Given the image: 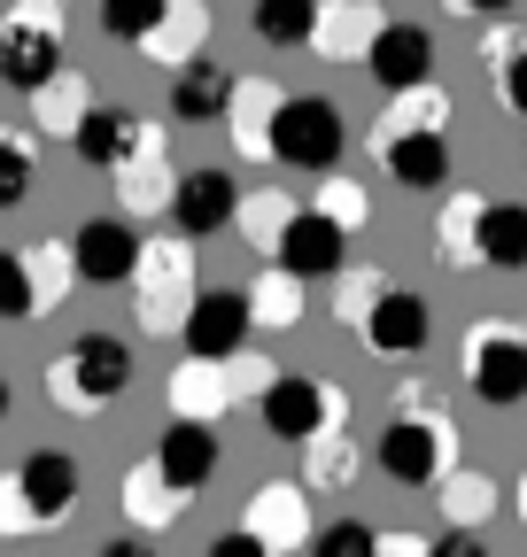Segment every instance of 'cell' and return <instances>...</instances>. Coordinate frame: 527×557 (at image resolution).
Listing matches in <instances>:
<instances>
[{
    "label": "cell",
    "instance_id": "40",
    "mask_svg": "<svg viewBox=\"0 0 527 557\" xmlns=\"http://www.w3.org/2000/svg\"><path fill=\"white\" fill-rule=\"evenodd\" d=\"M372 302H380V271H350L342 287H334V318H342V325H357Z\"/></svg>",
    "mask_w": 527,
    "mask_h": 557
},
{
    "label": "cell",
    "instance_id": "29",
    "mask_svg": "<svg viewBox=\"0 0 527 557\" xmlns=\"http://www.w3.org/2000/svg\"><path fill=\"white\" fill-rule=\"evenodd\" d=\"M303 318V278H287V271H264V287L248 295V325H295Z\"/></svg>",
    "mask_w": 527,
    "mask_h": 557
},
{
    "label": "cell",
    "instance_id": "48",
    "mask_svg": "<svg viewBox=\"0 0 527 557\" xmlns=\"http://www.w3.org/2000/svg\"><path fill=\"white\" fill-rule=\"evenodd\" d=\"M519 519H527V480H519Z\"/></svg>",
    "mask_w": 527,
    "mask_h": 557
},
{
    "label": "cell",
    "instance_id": "2",
    "mask_svg": "<svg viewBox=\"0 0 527 557\" xmlns=\"http://www.w3.org/2000/svg\"><path fill=\"white\" fill-rule=\"evenodd\" d=\"M124 387H132V341H117V333H78L71 357L47 364V395L62 410H78V418L109 410Z\"/></svg>",
    "mask_w": 527,
    "mask_h": 557
},
{
    "label": "cell",
    "instance_id": "32",
    "mask_svg": "<svg viewBox=\"0 0 527 557\" xmlns=\"http://www.w3.org/2000/svg\"><path fill=\"white\" fill-rule=\"evenodd\" d=\"M24 318H39L32 263H24V248H0V325H24Z\"/></svg>",
    "mask_w": 527,
    "mask_h": 557
},
{
    "label": "cell",
    "instance_id": "47",
    "mask_svg": "<svg viewBox=\"0 0 527 557\" xmlns=\"http://www.w3.org/2000/svg\"><path fill=\"white\" fill-rule=\"evenodd\" d=\"M0 418H9V380H0Z\"/></svg>",
    "mask_w": 527,
    "mask_h": 557
},
{
    "label": "cell",
    "instance_id": "18",
    "mask_svg": "<svg viewBox=\"0 0 527 557\" xmlns=\"http://www.w3.org/2000/svg\"><path fill=\"white\" fill-rule=\"evenodd\" d=\"M380 24H388L380 0H334V9H318V24H310V54L350 62V54H365L380 39Z\"/></svg>",
    "mask_w": 527,
    "mask_h": 557
},
{
    "label": "cell",
    "instance_id": "23",
    "mask_svg": "<svg viewBox=\"0 0 527 557\" xmlns=\"http://www.w3.org/2000/svg\"><path fill=\"white\" fill-rule=\"evenodd\" d=\"M179 504H186V496H179V487H163L156 465H132V480H124V511H132V527H148V534H156V527L179 519Z\"/></svg>",
    "mask_w": 527,
    "mask_h": 557
},
{
    "label": "cell",
    "instance_id": "3",
    "mask_svg": "<svg viewBox=\"0 0 527 557\" xmlns=\"http://www.w3.org/2000/svg\"><path fill=\"white\" fill-rule=\"evenodd\" d=\"M342 148H350V132H342V109L334 101H318V94H280V109H272V124H264V156L272 163H287V171H334L342 163Z\"/></svg>",
    "mask_w": 527,
    "mask_h": 557
},
{
    "label": "cell",
    "instance_id": "13",
    "mask_svg": "<svg viewBox=\"0 0 527 557\" xmlns=\"http://www.w3.org/2000/svg\"><path fill=\"white\" fill-rule=\"evenodd\" d=\"M380 163L404 194H434L450 178V139L442 124H380Z\"/></svg>",
    "mask_w": 527,
    "mask_h": 557
},
{
    "label": "cell",
    "instance_id": "9",
    "mask_svg": "<svg viewBox=\"0 0 527 557\" xmlns=\"http://www.w3.org/2000/svg\"><path fill=\"white\" fill-rule=\"evenodd\" d=\"M62 248H71L78 287H132V271H140V233H132L124 218H86Z\"/></svg>",
    "mask_w": 527,
    "mask_h": 557
},
{
    "label": "cell",
    "instance_id": "35",
    "mask_svg": "<svg viewBox=\"0 0 527 557\" xmlns=\"http://www.w3.org/2000/svg\"><path fill=\"white\" fill-rule=\"evenodd\" d=\"M318 218H334L342 233H357V225H372V201H365L357 178H334V171H326V186H318Z\"/></svg>",
    "mask_w": 527,
    "mask_h": 557
},
{
    "label": "cell",
    "instance_id": "45",
    "mask_svg": "<svg viewBox=\"0 0 527 557\" xmlns=\"http://www.w3.org/2000/svg\"><path fill=\"white\" fill-rule=\"evenodd\" d=\"M372 557H427V549H412V534H395V542L380 534V549H372Z\"/></svg>",
    "mask_w": 527,
    "mask_h": 557
},
{
    "label": "cell",
    "instance_id": "1",
    "mask_svg": "<svg viewBox=\"0 0 527 557\" xmlns=\"http://www.w3.org/2000/svg\"><path fill=\"white\" fill-rule=\"evenodd\" d=\"M78 504V457L71 449H32L0 480V534H47Z\"/></svg>",
    "mask_w": 527,
    "mask_h": 557
},
{
    "label": "cell",
    "instance_id": "4",
    "mask_svg": "<svg viewBox=\"0 0 527 557\" xmlns=\"http://www.w3.org/2000/svg\"><path fill=\"white\" fill-rule=\"evenodd\" d=\"M466 380H474V403H489V410L527 403V325H504V318L474 325L466 333Z\"/></svg>",
    "mask_w": 527,
    "mask_h": 557
},
{
    "label": "cell",
    "instance_id": "15",
    "mask_svg": "<svg viewBox=\"0 0 527 557\" xmlns=\"http://www.w3.org/2000/svg\"><path fill=\"white\" fill-rule=\"evenodd\" d=\"M365 70L380 78V94H412V86H427L434 78V32L427 24H380V39L365 47Z\"/></svg>",
    "mask_w": 527,
    "mask_h": 557
},
{
    "label": "cell",
    "instance_id": "16",
    "mask_svg": "<svg viewBox=\"0 0 527 557\" xmlns=\"http://www.w3.org/2000/svg\"><path fill=\"white\" fill-rule=\"evenodd\" d=\"M427 295H412V287H380V302L357 318V333H365V348H372V357H419V348H427Z\"/></svg>",
    "mask_w": 527,
    "mask_h": 557
},
{
    "label": "cell",
    "instance_id": "21",
    "mask_svg": "<svg viewBox=\"0 0 527 557\" xmlns=\"http://www.w3.org/2000/svg\"><path fill=\"white\" fill-rule=\"evenodd\" d=\"M474 256L497 263V271H519V263H527V201H481Z\"/></svg>",
    "mask_w": 527,
    "mask_h": 557
},
{
    "label": "cell",
    "instance_id": "22",
    "mask_svg": "<svg viewBox=\"0 0 527 557\" xmlns=\"http://www.w3.org/2000/svg\"><path fill=\"white\" fill-rule=\"evenodd\" d=\"M203 24H210L203 0H171L163 24L140 39V54H156V62H194V54H203Z\"/></svg>",
    "mask_w": 527,
    "mask_h": 557
},
{
    "label": "cell",
    "instance_id": "34",
    "mask_svg": "<svg viewBox=\"0 0 527 557\" xmlns=\"http://www.w3.org/2000/svg\"><path fill=\"white\" fill-rule=\"evenodd\" d=\"M24 263H32V302H39V318L78 287V278H71V248H32Z\"/></svg>",
    "mask_w": 527,
    "mask_h": 557
},
{
    "label": "cell",
    "instance_id": "42",
    "mask_svg": "<svg viewBox=\"0 0 527 557\" xmlns=\"http://www.w3.org/2000/svg\"><path fill=\"white\" fill-rule=\"evenodd\" d=\"M427 557H489V542H481L474 527H450L442 542H427Z\"/></svg>",
    "mask_w": 527,
    "mask_h": 557
},
{
    "label": "cell",
    "instance_id": "28",
    "mask_svg": "<svg viewBox=\"0 0 527 557\" xmlns=\"http://www.w3.org/2000/svg\"><path fill=\"white\" fill-rule=\"evenodd\" d=\"M350 480H357V442L334 418L326 434H310V487H350Z\"/></svg>",
    "mask_w": 527,
    "mask_h": 557
},
{
    "label": "cell",
    "instance_id": "17",
    "mask_svg": "<svg viewBox=\"0 0 527 557\" xmlns=\"http://www.w3.org/2000/svg\"><path fill=\"white\" fill-rule=\"evenodd\" d=\"M71 148H78L86 171H124L140 148H156V132H148L140 116H124V109H94V101H86V116L71 124Z\"/></svg>",
    "mask_w": 527,
    "mask_h": 557
},
{
    "label": "cell",
    "instance_id": "30",
    "mask_svg": "<svg viewBox=\"0 0 527 557\" xmlns=\"http://www.w3.org/2000/svg\"><path fill=\"white\" fill-rule=\"evenodd\" d=\"M32 178H39V156L24 132H0V209H24L32 201Z\"/></svg>",
    "mask_w": 527,
    "mask_h": 557
},
{
    "label": "cell",
    "instance_id": "6",
    "mask_svg": "<svg viewBox=\"0 0 527 557\" xmlns=\"http://www.w3.org/2000/svg\"><path fill=\"white\" fill-rule=\"evenodd\" d=\"M372 457H380V472H388L395 487H434L442 465H450V426H442L434 410H395Z\"/></svg>",
    "mask_w": 527,
    "mask_h": 557
},
{
    "label": "cell",
    "instance_id": "38",
    "mask_svg": "<svg viewBox=\"0 0 527 557\" xmlns=\"http://www.w3.org/2000/svg\"><path fill=\"white\" fill-rule=\"evenodd\" d=\"M474 225H481V201L457 194V201L442 209V256H450V263H474Z\"/></svg>",
    "mask_w": 527,
    "mask_h": 557
},
{
    "label": "cell",
    "instance_id": "20",
    "mask_svg": "<svg viewBox=\"0 0 527 557\" xmlns=\"http://www.w3.org/2000/svg\"><path fill=\"white\" fill-rule=\"evenodd\" d=\"M264 549H295L303 542V527H310V504H303V487H287V480H272V487H256V496H248V519H241Z\"/></svg>",
    "mask_w": 527,
    "mask_h": 557
},
{
    "label": "cell",
    "instance_id": "14",
    "mask_svg": "<svg viewBox=\"0 0 527 557\" xmlns=\"http://www.w3.org/2000/svg\"><path fill=\"white\" fill-rule=\"evenodd\" d=\"M233 209H241V186H233L218 163L171 178V225H179V240H218V233L233 225Z\"/></svg>",
    "mask_w": 527,
    "mask_h": 557
},
{
    "label": "cell",
    "instance_id": "8",
    "mask_svg": "<svg viewBox=\"0 0 527 557\" xmlns=\"http://www.w3.org/2000/svg\"><path fill=\"white\" fill-rule=\"evenodd\" d=\"M0 78H9L16 94H39L47 78H62V32H54V16H39V9L0 16Z\"/></svg>",
    "mask_w": 527,
    "mask_h": 557
},
{
    "label": "cell",
    "instance_id": "44",
    "mask_svg": "<svg viewBox=\"0 0 527 557\" xmlns=\"http://www.w3.org/2000/svg\"><path fill=\"white\" fill-rule=\"evenodd\" d=\"M450 9H457V16H504L512 0H450Z\"/></svg>",
    "mask_w": 527,
    "mask_h": 557
},
{
    "label": "cell",
    "instance_id": "25",
    "mask_svg": "<svg viewBox=\"0 0 527 557\" xmlns=\"http://www.w3.org/2000/svg\"><path fill=\"white\" fill-rule=\"evenodd\" d=\"M272 109H280V94L264 86V78H233L225 116H233V139H241L248 156H264V124H272Z\"/></svg>",
    "mask_w": 527,
    "mask_h": 557
},
{
    "label": "cell",
    "instance_id": "31",
    "mask_svg": "<svg viewBox=\"0 0 527 557\" xmlns=\"http://www.w3.org/2000/svg\"><path fill=\"white\" fill-rule=\"evenodd\" d=\"M163 9H171V0H101V32H109L117 47H140V39L163 24Z\"/></svg>",
    "mask_w": 527,
    "mask_h": 557
},
{
    "label": "cell",
    "instance_id": "39",
    "mask_svg": "<svg viewBox=\"0 0 527 557\" xmlns=\"http://www.w3.org/2000/svg\"><path fill=\"white\" fill-rule=\"evenodd\" d=\"M78 94H86L78 78H47V86L32 94V109H39V124H62V132H71V124L86 116V101H78Z\"/></svg>",
    "mask_w": 527,
    "mask_h": 557
},
{
    "label": "cell",
    "instance_id": "12",
    "mask_svg": "<svg viewBox=\"0 0 527 557\" xmlns=\"http://www.w3.org/2000/svg\"><path fill=\"white\" fill-rule=\"evenodd\" d=\"M248 295L233 287H210V295H194L186 318H179V341H186V357H203V364H225L233 348H248Z\"/></svg>",
    "mask_w": 527,
    "mask_h": 557
},
{
    "label": "cell",
    "instance_id": "46",
    "mask_svg": "<svg viewBox=\"0 0 527 557\" xmlns=\"http://www.w3.org/2000/svg\"><path fill=\"white\" fill-rule=\"evenodd\" d=\"M94 557H156V549H148V542H101Z\"/></svg>",
    "mask_w": 527,
    "mask_h": 557
},
{
    "label": "cell",
    "instance_id": "19",
    "mask_svg": "<svg viewBox=\"0 0 527 557\" xmlns=\"http://www.w3.org/2000/svg\"><path fill=\"white\" fill-rule=\"evenodd\" d=\"M225 101H233V70L225 62H210V54L179 62V78H171V116L179 124H218Z\"/></svg>",
    "mask_w": 527,
    "mask_h": 557
},
{
    "label": "cell",
    "instance_id": "36",
    "mask_svg": "<svg viewBox=\"0 0 527 557\" xmlns=\"http://www.w3.org/2000/svg\"><path fill=\"white\" fill-rule=\"evenodd\" d=\"M372 549H380V527H365V519H334L310 534V557H372Z\"/></svg>",
    "mask_w": 527,
    "mask_h": 557
},
{
    "label": "cell",
    "instance_id": "11",
    "mask_svg": "<svg viewBox=\"0 0 527 557\" xmlns=\"http://www.w3.org/2000/svg\"><path fill=\"white\" fill-rule=\"evenodd\" d=\"M272 263H280L287 278H342L350 233H342L334 218H318V209H287V225H280V240H272Z\"/></svg>",
    "mask_w": 527,
    "mask_h": 557
},
{
    "label": "cell",
    "instance_id": "33",
    "mask_svg": "<svg viewBox=\"0 0 527 557\" xmlns=\"http://www.w3.org/2000/svg\"><path fill=\"white\" fill-rule=\"evenodd\" d=\"M117 178H124V201H132V209H156V201L171 194V163H163V148H140Z\"/></svg>",
    "mask_w": 527,
    "mask_h": 557
},
{
    "label": "cell",
    "instance_id": "41",
    "mask_svg": "<svg viewBox=\"0 0 527 557\" xmlns=\"http://www.w3.org/2000/svg\"><path fill=\"white\" fill-rule=\"evenodd\" d=\"M497 94H504V109L527 124V47H512V54L497 62Z\"/></svg>",
    "mask_w": 527,
    "mask_h": 557
},
{
    "label": "cell",
    "instance_id": "5",
    "mask_svg": "<svg viewBox=\"0 0 527 557\" xmlns=\"http://www.w3.org/2000/svg\"><path fill=\"white\" fill-rule=\"evenodd\" d=\"M256 418H264V434L272 442H310V434H326L342 418V395L326 387L318 372H272V387L256 395Z\"/></svg>",
    "mask_w": 527,
    "mask_h": 557
},
{
    "label": "cell",
    "instance_id": "7",
    "mask_svg": "<svg viewBox=\"0 0 527 557\" xmlns=\"http://www.w3.org/2000/svg\"><path fill=\"white\" fill-rule=\"evenodd\" d=\"M148 465L163 472V487L203 496V487L218 480V465H225V442H218L210 418H171V426L156 434V449H148Z\"/></svg>",
    "mask_w": 527,
    "mask_h": 557
},
{
    "label": "cell",
    "instance_id": "27",
    "mask_svg": "<svg viewBox=\"0 0 527 557\" xmlns=\"http://www.w3.org/2000/svg\"><path fill=\"white\" fill-rule=\"evenodd\" d=\"M318 0H256V39L264 47H310Z\"/></svg>",
    "mask_w": 527,
    "mask_h": 557
},
{
    "label": "cell",
    "instance_id": "43",
    "mask_svg": "<svg viewBox=\"0 0 527 557\" xmlns=\"http://www.w3.org/2000/svg\"><path fill=\"white\" fill-rule=\"evenodd\" d=\"M203 557H272V549H264V542H256L248 527H225V534H218V542H210Z\"/></svg>",
    "mask_w": 527,
    "mask_h": 557
},
{
    "label": "cell",
    "instance_id": "10",
    "mask_svg": "<svg viewBox=\"0 0 527 557\" xmlns=\"http://www.w3.org/2000/svg\"><path fill=\"white\" fill-rule=\"evenodd\" d=\"M132 287H140V325H179L186 302H194V240H156V248H140Z\"/></svg>",
    "mask_w": 527,
    "mask_h": 557
},
{
    "label": "cell",
    "instance_id": "37",
    "mask_svg": "<svg viewBox=\"0 0 527 557\" xmlns=\"http://www.w3.org/2000/svg\"><path fill=\"white\" fill-rule=\"evenodd\" d=\"M233 218H241V233H248L264 256H272L280 225H287V201H280V194H241V209H233Z\"/></svg>",
    "mask_w": 527,
    "mask_h": 557
},
{
    "label": "cell",
    "instance_id": "26",
    "mask_svg": "<svg viewBox=\"0 0 527 557\" xmlns=\"http://www.w3.org/2000/svg\"><path fill=\"white\" fill-rule=\"evenodd\" d=\"M442 487V519L450 527H481L489 511H497V480L489 472H450V480H434Z\"/></svg>",
    "mask_w": 527,
    "mask_h": 557
},
{
    "label": "cell",
    "instance_id": "24",
    "mask_svg": "<svg viewBox=\"0 0 527 557\" xmlns=\"http://www.w3.org/2000/svg\"><path fill=\"white\" fill-rule=\"evenodd\" d=\"M171 403H179V418H210V410H225V403H233V395H225V364L186 357V364L171 372Z\"/></svg>",
    "mask_w": 527,
    "mask_h": 557
}]
</instances>
